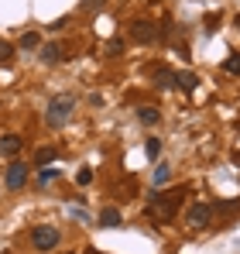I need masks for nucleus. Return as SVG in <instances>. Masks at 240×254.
I'll use <instances>...</instances> for the list:
<instances>
[{"instance_id": "obj_1", "label": "nucleus", "mask_w": 240, "mask_h": 254, "mask_svg": "<svg viewBox=\"0 0 240 254\" xmlns=\"http://www.w3.org/2000/svg\"><path fill=\"white\" fill-rule=\"evenodd\" d=\"M179 203H182V192H175V189H172V192H151V196H148V213H151L158 223H172Z\"/></svg>"}, {"instance_id": "obj_2", "label": "nucleus", "mask_w": 240, "mask_h": 254, "mask_svg": "<svg viewBox=\"0 0 240 254\" xmlns=\"http://www.w3.org/2000/svg\"><path fill=\"white\" fill-rule=\"evenodd\" d=\"M72 107H76V100L72 96H55L52 103H48V114H45V124L48 127H62L69 121V114H72Z\"/></svg>"}, {"instance_id": "obj_3", "label": "nucleus", "mask_w": 240, "mask_h": 254, "mask_svg": "<svg viewBox=\"0 0 240 254\" xmlns=\"http://www.w3.org/2000/svg\"><path fill=\"white\" fill-rule=\"evenodd\" d=\"M31 244H35L41 254L55 251V248H59V230H55V227H35V230H31Z\"/></svg>"}, {"instance_id": "obj_4", "label": "nucleus", "mask_w": 240, "mask_h": 254, "mask_svg": "<svg viewBox=\"0 0 240 254\" xmlns=\"http://www.w3.org/2000/svg\"><path fill=\"white\" fill-rule=\"evenodd\" d=\"M130 35H134V42H158L161 38V31L158 28H155V24H151V21H134V24H130Z\"/></svg>"}, {"instance_id": "obj_5", "label": "nucleus", "mask_w": 240, "mask_h": 254, "mask_svg": "<svg viewBox=\"0 0 240 254\" xmlns=\"http://www.w3.org/2000/svg\"><path fill=\"white\" fill-rule=\"evenodd\" d=\"M3 179H7V189H24V182H28V165H24V162H10Z\"/></svg>"}, {"instance_id": "obj_6", "label": "nucleus", "mask_w": 240, "mask_h": 254, "mask_svg": "<svg viewBox=\"0 0 240 254\" xmlns=\"http://www.w3.org/2000/svg\"><path fill=\"white\" fill-rule=\"evenodd\" d=\"M185 220H189V227H209V220H213V206H206V203H192L189 213H185Z\"/></svg>"}, {"instance_id": "obj_7", "label": "nucleus", "mask_w": 240, "mask_h": 254, "mask_svg": "<svg viewBox=\"0 0 240 254\" xmlns=\"http://www.w3.org/2000/svg\"><path fill=\"white\" fill-rule=\"evenodd\" d=\"M17 151H21V137L17 134H3L0 137V155L3 158H17Z\"/></svg>"}, {"instance_id": "obj_8", "label": "nucleus", "mask_w": 240, "mask_h": 254, "mask_svg": "<svg viewBox=\"0 0 240 254\" xmlns=\"http://www.w3.org/2000/svg\"><path fill=\"white\" fill-rule=\"evenodd\" d=\"M120 220H123V216H120L117 206H107V210L100 213V223H103V227H120Z\"/></svg>"}, {"instance_id": "obj_9", "label": "nucleus", "mask_w": 240, "mask_h": 254, "mask_svg": "<svg viewBox=\"0 0 240 254\" xmlns=\"http://www.w3.org/2000/svg\"><path fill=\"white\" fill-rule=\"evenodd\" d=\"M41 59H45V62H48V65H55V62H59V59H62V45H45V48H41Z\"/></svg>"}, {"instance_id": "obj_10", "label": "nucleus", "mask_w": 240, "mask_h": 254, "mask_svg": "<svg viewBox=\"0 0 240 254\" xmlns=\"http://www.w3.org/2000/svg\"><path fill=\"white\" fill-rule=\"evenodd\" d=\"M55 158H59L55 148H38V151H35V165H52Z\"/></svg>"}, {"instance_id": "obj_11", "label": "nucleus", "mask_w": 240, "mask_h": 254, "mask_svg": "<svg viewBox=\"0 0 240 254\" xmlns=\"http://www.w3.org/2000/svg\"><path fill=\"white\" fill-rule=\"evenodd\" d=\"M175 86L185 89V93H192V89H196V76H192V72H175Z\"/></svg>"}, {"instance_id": "obj_12", "label": "nucleus", "mask_w": 240, "mask_h": 254, "mask_svg": "<svg viewBox=\"0 0 240 254\" xmlns=\"http://www.w3.org/2000/svg\"><path fill=\"white\" fill-rule=\"evenodd\" d=\"M137 117H141V124H158V110L155 107H141Z\"/></svg>"}, {"instance_id": "obj_13", "label": "nucleus", "mask_w": 240, "mask_h": 254, "mask_svg": "<svg viewBox=\"0 0 240 254\" xmlns=\"http://www.w3.org/2000/svg\"><path fill=\"white\" fill-rule=\"evenodd\" d=\"M155 79H158V86H175V72L172 69H158Z\"/></svg>"}, {"instance_id": "obj_14", "label": "nucleus", "mask_w": 240, "mask_h": 254, "mask_svg": "<svg viewBox=\"0 0 240 254\" xmlns=\"http://www.w3.org/2000/svg\"><path fill=\"white\" fill-rule=\"evenodd\" d=\"M223 72H230V76H240V55H230V59L223 62Z\"/></svg>"}, {"instance_id": "obj_15", "label": "nucleus", "mask_w": 240, "mask_h": 254, "mask_svg": "<svg viewBox=\"0 0 240 254\" xmlns=\"http://www.w3.org/2000/svg\"><path fill=\"white\" fill-rule=\"evenodd\" d=\"M52 179H59V169H55V165H45V169L38 172V182L45 186V182H52Z\"/></svg>"}, {"instance_id": "obj_16", "label": "nucleus", "mask_w": 240, "mask_h": 254, "mask_svg": "<svg viewBox=\"0 0 240 254\" xmlns=\"http://www.w3.org/2000/svg\"><path fill=\"white\" fill-rule=\"evenodd\" d=\"M21 48H24V52H31V48H38V35H35V31H28V35H21Z\"/></svg>"}, {"instance_id": "obj_17", "label": "nucleus", "mask_w": 240, "mask_h": 254, "mask_svg": "<svg viewBox=\"0 0 240 254\" xmlns=\"http://www.w3.org/2000/svg\"><path fill=\"white\" fill-rule=\"evenodd\" d=\"M144 151H148V158H158V151H161L158 137H148V144H144Z\"/></svg>"}, {"instance_id": "obj_18", "label": "nucleus", "mask_w": 240, "mask_h": 254, "mask_svg": "<svg viewBox=\"0 0 240 254\" xmlns=\"http://www.w3.org/2000/svg\"><path fill=\"white\" fill-rule=\"evenodd\" d=\"M10 55H14V45H7L3 38H0V65H3V62H7Z\"/></svg>"}, {"instance_id": "obj_19", "label": "nucleus", "mask_w": 240, "mask_h": 254, "mask_svg": "<svg viewBox=\"0 0 240 254\" xmlns=\"http://www.w3.org/2000/svg\"><path fill=\"white\" fill-rule=\"evenodd\" d=\"M168 175H172V172H168V165H158V169H155V182H168Z\"/></svg>"}, {"instance_id": "obj_20", "label": "nucleus", "mask_w": 240, "mask_h": 254, "mask_svg": "<svg viewBox=\"0 0 240 254\" xmlns=\"http://www.w3.org/2000/svg\"><path fill=\"white\" fill-rule=\"evenodd\" d=\"M89 179H93V172H89V169H79V172H76V182H79V186H86Z\"/></svg>"}, {"instance_id": "obj_21", "label": "nucleus", "mask_w": 240, "mask_h": 254, "mask_svg": "<svg viewBox=\"0 0 240 254\" xmlns=\"http://www.w3.org/2000/svg\"><path fill=\"white\" fill-rule=\"evenodd\" d=\"M82 7H86V10H100V7H103V0H82Z\"/></svg>"}, {"instance_id": "obj_22", "label": "nucleus", "mask_w": 240, "mask_h": 254, "mask_svg": "<svg viewBox=\"0 0 240 254\" xmlns=\"http://www.w3.org/2000/svg\"><path fill=\"white\" fill-rule=\"evenodd\" d=\"M237 28H240V17H237Z\"/></svg>"}]
</instances>
